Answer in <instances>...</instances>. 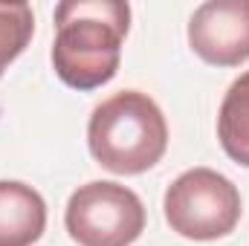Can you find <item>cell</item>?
<instances>
[{
  "label": "cell",
  "instance_id": "obj_9",
  "mask_svg": "<svg viewBox=\"0 0 249 246\" xmlns=\"http://www.w3.org/2000/svg\"><path fill=\"white\" fill-rule=\"evenodd\" d=\"M0 75H3V72H0Z\"/></svg>",
  "mask_w": 249,
  "mask_h": 246
},
{
  "label": "cell",
  "instance_id": "obj_4",
  "mask_svg": "<svg viewBox=\"0 0 249 246\" xmlns=\"http://www.w3.org/2000/svg\"><path fill=\"white\" fill-rule=\"evenodd\" d=\"M64 226L78 246H130L145 232V206L127 185L93 180L70 194Z\"/></svg>",
  "mask_w": 249,
  "mask_h": 246
},
{
  "label": "cell",
  "instance_id": "obj_7",
  "mask_svg": "<svg viewBox=\"0 0 249 246\" xmlns=\"http://www.w3.org/2000/svg\"><path fill=\"white\" fill-rule=\"evenodd\" d=\"M217 139L232 162L249 168V70L229 84L220 102Z\"/></svg>",
  "mask_w": 249,
  "mask_h": 246
},
{
  "label": "cell",
  "instance_id": "obj_2",
  "mask_svg": "<svg viewBox=\"0 0 249 246\" xmlns=\"http://www.w3.org/2000/svg\"><path fill=\"white\" fill-rule=\"evenodd\" d=\"M87 148L110 174H145L168 151V122L148 93L122 90L90 113Z\"/></svg>",
  "mask_w": 249,
  "mask_h": 246
},
{
  "label": "cell",
  "instance_id": "obj_8",
  "mask_svg": "<svg viewBox=\"0 0 249 246\" xmlns=\"http://www.w3.org/2000/svg\"><path fill=\"white\" fill-rule=\"evenodd\" d=\"M35 35V15L29 3H0V72L15 61Z\"/></svg>",
  "mask_w": 249,
  "mask_h": 246
},
{
  "label": "cell",
  "instance_id": "obj_3",
  "mask_svg": "<svg viewBox=\"0 0 249 246\" xmlns=\"http://www.w3.org/2000/svg\"><path fill=\"white\" fill-rule=\"evenodd\" d=\"M171 232L188 241H217L241 223L244 200L238 185L214 168H188L162 197Z\"/></svg>",
  "mask_w": 249,
  "mask_h": 246
},
{
  "label": "cell",
  "instance_id": "obj_1",
  "mask_svg": "<svg viewBox=\"0 0 249 246\" xmlns=\"http://www.w3.org/2000/svg\"><path fill=\"white\" fill-rule=\"evenodd\" d=\"M130 6L122 0H67L55 6V75L72 90H96L119 72Z\"/></svg>",
  "mask_w": 249,
  "mask_h": 246
},
{
  "label": "cell",
  "instance_id": "obj_6",
  "mask_svg": "<svg viewBox=\"0 0 249 246\" xmlns=\"http://www.w3.org/2000/svg\"><path fill=\"white\" fill-rule=\"evenodd\" d=\"M47 229V203L26 183L0 180V246H32Z\"/></svg>",
  "mask_w": 249,
  "mask_h": 246
},
{
  "label": "cell",
  "instance_id": "obj_5",
  "mask_svg": "<svg viewBox=\"0 0 249 246\" xmlns=\"http://www.w3.org/2000/svg\"><path fill=\"white\" fill-rule=\"evenodd\" d=\"M188 47L212 67L249 61V0H209L188 20Z\"/></svg>",
  "mask_w": 249,
  "mask_h": 246
}]
</instances>
